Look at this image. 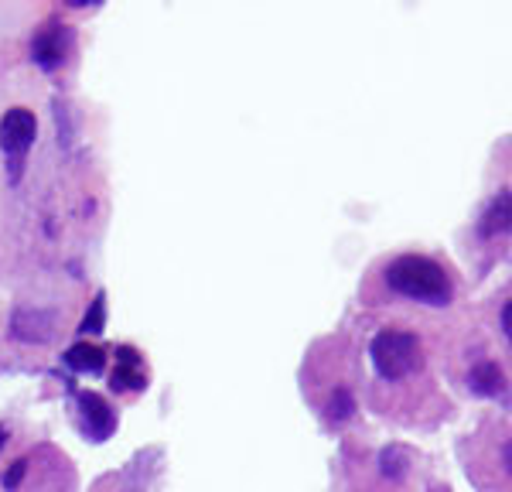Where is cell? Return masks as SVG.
<instances>
[{
  "label": "cell",
  "instance_id": "6da1fadb",
  "mask_svg": "<svg viewBox=\"0 0 512 492\" xmlns=\"http://www.w3.org/2000/svg\"><path fill=\"white\" fill-rule=\"evenodd\" d=\"M386 284L393 287L403 298L424 301V305H448L451 301V277L441 264H434L431 257H420V253H407V257H396L386 267Z\"/></svg>",
  "mask_w": 512,
  "mask_h": 492
},
{
  "label": "cell",
  "instance_id": "7a4b0ae2",
  "mask_svg": "<svg viewBox=\"0 0 512 492\" xmlns=\"http://www.w3.org/2000/svg\"><path fill=\"white\" fill-rule=\"evenodd\" d=\"M369 356H373V366L383 380H403V376H410L420 366V342L417 335L393 332L390 328V332L376 335Z\"/></svg>",
  "mask_w": 512,
  "mask_h": 492
},
{
  "label": "cell",
  "instance_id": "3957f363",
  "mask_svg": "<svg viewBox=\"0 0 512 492\" xmlns=\"http://www.w3.org/2000/svg\"><path fill=\"white\" fill-rule=\"evenodd\" d=\"M35 134H38V123H35V113L28 110H7L4 120H0V147L14 158H21L31 144H35Z\"/></svg>",
  "mask_w": 512,
  "mask_h": 492
},
{
  "label": "cell",
  "instance_id": "277c9868",
  "mask_svg": "<svg viewBox=\"0 0 512 492\" xmlns=\"http://www.w3.org/2000/svg\"><path fill=\"white\" fill-rule=\"evenodd\" d=\"M79 410H82V424H86V434L93 441H106L117 428V414L106 404L99 393H79Z\"/></svg>",
  "mask_w": 512,
  "mask_h": 492
},
{
  "label": "cell",
  "instance_id": "5b68a950",
  "mask_svg": "<svg viewBox=\"0 0 512 492\" xmlns=\"http://www.w3.org/2000/svg\"><path fill=\"white\" fill-rule=\"evenodd\" d=\"M14 335L21 342H48L52 339V315L35 308H21L14 315Z\"/></svg>",
  "mask_w": 512,
  "mask_h": 492
},
{
  "label": "cell",
  "instance_id": "8992f818",
  "mask_svg": "<svg viewBox=\"0 0 512 492\" xmlns=\"http://www.w3.org/2000/svg\"><path fill=\"white\" fill-rule=\"evenodd\" d=\"M147 376L140 369V356L137 349L123 346L117 349V373H113V390H144Z\"/></svg>",
  "mask_w": 512,
  "mask_h": 492
},
{
  "label": "cell",
  "instance_id": "52a82bcc",
  "mask_svg": "<svg viewBox=\"0 0 512 492\" xmlns=\"http://www.w3.org/2000/svg\"><path fill=\"white\" fill-rule=\"evenodd\" d=\"M468 387H472L475 393H482V397H499V393H506V373H502L495 363H482V366L472 369Z\"/></svg>",
  "mask_w": 512,
  "mask_h": 492
},
{
  "label": "cell",
  "instance_id": "ba28073f",
  "mask_svg": "<svg viewBox=\"0 0 512 492\" xmlns=\"http://www.w3.org/2000/svg\"><path fill=\"white\" fill-rule=\"evenodd\" d=\"M65 363H69L76 373H103L106 366V352L99 346H89V342H79L65 352Z\"/></svg>",
  "mask_w": 512,
  "mask_h": 492
},
{
  "label": "cell",
  "instance_id": "9c48e42d",
  "mask_svg": "<svg viewBox=\"0 0 512 492\" xmlns=\"http://www.w3.org/2000/svg\"><path fill=\"white\" fill-rule=\"evenodd\" d=\"M35 59L45 69H55L65 59V45H62V31L59 28H48L45 35L35 41Z\"/></svg>",
  "mask_w": 512,
  "mask_h": 492
},
{
  "label": "cell",
  "instance_id": "30bf717a",
  "mask_svg": "<svg viewBox=\"0 0 512 492\" xmlns=\"http://www.w3.org/2000/svg\"><path fill=\"white\" fill-rule=\"evenodd\" d=\"M509 192H502L499 199L489 205V212L482 216V236H499L509 229Z\"/></svg>",
  "mask_w": 512,
  "mask_h": 492
},
{
  "label": "cell",
  "instance_id": "8fae6325",
  "mask_svg": "<svg viewBox=\"0 0 512 492\" xmlns=\"http://www.w3.org/2000/svg\"><path fill=\"white\" fill-rule=\"evenodd\" d=\"M103 328H106V294H96L93 305H89V311H86V318H82L79 332L82 335H99Z\"/></svg>",
  "mask_w": 512,
  "mask_h": 492
},
{
  "label": "cell",
  "instance_id": "7c38bea8",
  "mask_svg": "<svg viewBox=\"0 0 512 492\" xmlns=\"http://www.w3.org/2000/svg\"><path fill=\"white\" fill-rule=\"evenodd\" d=\"M352 410H355L352 393H349V390H335L332 404H328V417H332V421H349Z\"/></svg>",
  "mask_w": 512,
  "mask_h": 492
},
{
  "label": "cell",
  "instance_id": "4fadbf2b",
  "mask_svg": "<svg viewBox=\"0 0 512 492\" xmlns=\"http://www.w3.org/2000/svg\"><path fill=\"white\" fill-rule=\"evenodd\" d=\"M24 472H28V462L21 458V462H14V469L4 475V489H18V482L24 479Z\"/></svg>",
  "mask_w": 512,
  "mask_h": 492
},
{
  "label": "cell",
  "instance_id": "5bb4252c",
  "mask_svg": "<svg viewBox=\"0 0 512 492\" xmlns=\"http://www.w3.org/2000/svg\"><path fill=\"white\" fill-rule=\"evenodd\" d=\"M502 335H512V305H502Z\"/></svg>",
  "mask_w": 512,
  "mask_h": 492
},
{
  "label": "cell",
  "instance_id": "9a60e30c",
  "mask_svg": "<svg viewBox=\"0 0 512 492\" xmlns=\"http://www.w3.org/2000/svg\"><path fill=\"white\" fill-rule=\"evenodd\" d=\"M4 438H7V434H4V428H0V448H4Z\"/></svg>",
  "mask_w": 512,
  "mask_h": 492
},
{
  "label": "cell",
  "instance_id": "2e32d148",
  "mask_svg": "<svg viewBox=\"0 0 512 492\" xmlns=\"http://www.w3.org/2000/svg\"><path fill=\"white\" fill-rule=\"evenodd\" d=\"M69 4H76V7H79V4H89V0H69Z\"/></svg>",
  "mask_w": 512,
  "mask_h": 492
}]
</instances>
